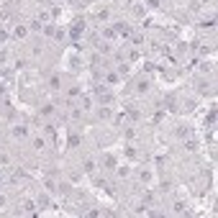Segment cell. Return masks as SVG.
Segmentation results:
<instances>
[{
    "label": "cell",
    "mask_w": 218,
    "mask_h": 218,
    "mask_svg": "<svg viewBox=\"0 0 218 218\" xmlns=\"http://www.w3.org/2000/svg\"><path fill=\"white\" fill-rule=\"evenodd\" d=\"M159 3H162V0H149V5H151V8H159Z\"/></svg>",
    "instance_id": "6da1fadb"
},
{
    "label": "cell",
    "mask_w": 218,
    "mask_h": 218,
    "mask_svg": "<svg viewBox=\"0 0 218 218\" xmlns=\"http://www.w3.org/2000/svg\"><path fill=\"white\" fill-rule=\"evenodd\" d=\"M0 205H5V198H3V195H0Z\"/></svg>",
    "instance_id": "7a4b0ae2"
}]
</instances>
